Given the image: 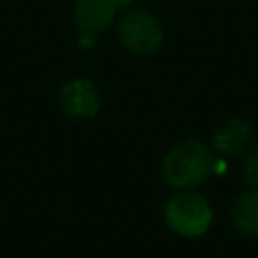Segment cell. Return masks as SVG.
I'll return each instance as SVG.
<instances>
[{
    "label": "cell",
    "instance_id": "obj_1",
    "mask_svg": "<svg viewBox=\"0 0 258 258\" xmlns=\"http://www.w3.org/2000/svg\"><path fill=\"white\" fill-rule=\"evenodd\" d=\"M161 171L171 187L189 189L216 171V157L204 143L183 141L167 151Z\"/></svg>",
    "mask_w": 258,
    "mask_h": 258
},
{
    "label": "cell",
    "instance_id": "obj_2",
    "mask_svg": "<svg viewBox=\"0 0 258 258\" xmlns=\"http://www.w3.org/2000/svg\"><path fill=\"white\" fill-rule=\"evenodd\" d=\"M165 224L179 236L196 238L208 232L212 224V206L210 202L194 191H183L167 200L163 208Z\"/></svg>",
    "mask_w": 258,
    "mask_h": 258
},
{
    "label": "cell",
    "instance_id": "obj_3",
    "mask_svg": "<svg viewBox=\"0 0 258 258\" xmlns=\"http://www.w3.org/2000/svg\"><path fill=\"white\" fill-rule=\"evenodd\" d=\"M117 34L123 46L133 54H151L163 40V30L157 18L147 10H131L121 16Z\"/></svg>",
    "mask_w": 258,
    "mask_h": 258
},
{
    "label": "cell",
    "instance_id": "obj_4",
    "mask_svg": "<svg viewBox=\"0 0 258 258\" xmlns=\"http://www.w3.org/2000/svg\"><path fill=\"white\" fill-rule=\"evenodd\" d=\"M60 105L67 115L77 119H89L95 117L101 99L95 83L91 79H73L60 89Z\"/></svg>",
    "mask_w": 258,
    "mask_h": 258
},
{
    "label": "cell",
    "instance_id": "obj_5",
    "mask_svg": "<svg viewBox=\"0 0 258 258\" xmlns=\"http://www.w3.org/2000/svg\"><path fill=\"white\" fill-rule=\"evenodd\" d=\"M133 0H79L75 6V22L85 34H97L105 30L119 6H127Z\"/></svg>",
    "mask_w": 258,
    "mask_h": 258
},
{
    "label": "cell",
    "instance_id": "obj_6",
    "mask_svg": "<svg viewBox=\"0 0 258 258\" xmlns=\"http://www.w3.org/2000/svg\"><path fill=\"white\" fill-rule=\"evenodd\" d=\"M250 139H252L250 123L236 117V119H228L216 129L212 137V145L224 155H238L248 147Z\"/></svg>",
    "mask_w": 258,
    "mask_h": 258
},
{
    "label": "cell",
    "instance_id": "obj_7",
    "mask_svg": "<svg viewBox=\"0 0 258 258\" xmlns=\"http://www.w3.org/2000/svg\"><path fill=\"white\" fill-rule=\"evenodd\" d=\"M232 222L248 238H258V189L244 191L232 204Z\"/></svg>",
    "mask_w": 258,
    "mask_h": 258
},
{
    "label": "cell",
    "instance_id": "obj_8",
    "mask_svg": "<svg viewBox=\"0 0 258 258\" xmlns=\"http://www.w3.org/2000/svg\"><path fill=\"white\" fill-rule=\"evenodd\" d=\"M242 173H244L246 183L258 187V147H254V149L246 155L244 165H242Z\"/></svg>",
    "mask_w": 258,
    "mask_h": 258
}]
</instances>
